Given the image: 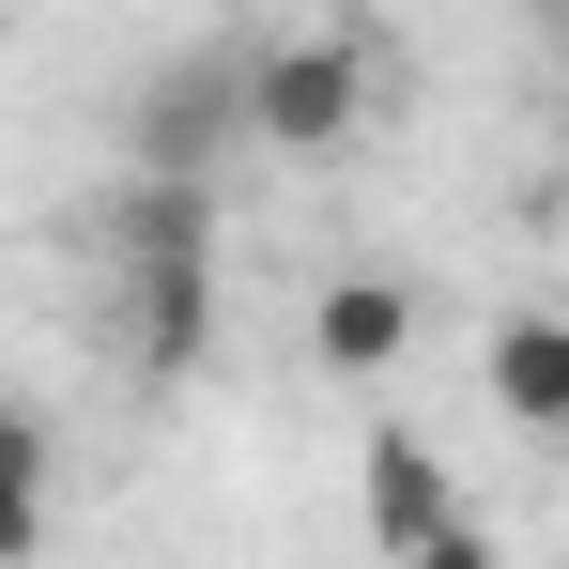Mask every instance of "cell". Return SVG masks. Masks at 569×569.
<instances>
[{
  "label": "cell",
  "instance_id": "cell-5",
  "mask_svg": "<svg viewBox=\"0 0 569 569\" xmlns=\"http://www.w3.org/2000/svg\"><path fill=\"white\" fill-rule=\"evenodd\" d=\"M93 247H108V278H139V262H216V186H108Z\"/></svg>",
  "mask_w": 569,
  "mask_h": 569
},
{
  "label": "cell",
  "instance_id": "cell-6",
  "mask_svg": "<svg viewBox=\"0 0 569 569\" xmlns=\"http://www.w3.org/2000/svg\"><path fill=\"white\" fill-rule=\"evenodd\" d=\"M477 385L523 416V431H569V308H508L477 339Z\"/></svg>",
  "mask_w": 569,
  "mask_h": 569
},
{
  "label": "cell",
  "instance_id": "cell-2",
  "mask_svg": "<svg viewBox=\"0 0 569 569\" xmlns=\"http://www.w3.org/2000/svg\"><path fill=\"white\" fill-rule=\"evenodd\" d=\"M355 123H370V47H355V31L247 47V139H278V154H339Z\"/></svg>",
  "mask_w": 569,
  "mask_h": 569
},
{
  "label": "cell",
  "instance_id": "cell-1",
  "mask_svg": "<svg viewBox=\"0 0 569 569\" xmlns=\"http://www.w3.org/2000/svg\"><path fill=\"white\" fill-rule=\"evenodd\" d=\"M231 139H247V62H231V47H186V62L139 93V123H123V186H216Z\"/></svg>",
  "mask_w": 569,
  "mask_h": 569
},
{
  "label": "cell",
  "instance_id": "cell-7",
  "mask_svg": "<svg viewBox=\"0 0 569 569\" xmlns=\"http://www.w3.org/2000/svg\"><path fill=\"white\" fill-rule=\"evenodd\" d=\"M400 339H416V292L400 278H323V308H308L323 370H400Z\"/></svg>",
  "mask_w": 569,
  "mask_h": 569
},
{
  "label": "cell",
  "instance_id": "cell-8",
  "mask_svg": "<svg viewBox=\"0 0 569 569\" xmlns=\"http://www.w3.org/2000/svg\"><path fill=\"white\" fill-rule=\"evenodd\" d=\"M47 416H31V400H0V569H31L47 555Z\"/></svg>",
  "mask_w": 569,
  "mask_h": 569
},
{
  "label": "cell",
  "instance_id": "cell-4",
  "mask_svg": "<svg viewBox=\"0 0 569 569\" xmlns=\"http://www.w3.org/2000/svg\"><path fill=\"white\" fill-rule=\"evenodd\" d=\"M355 508H370L385 555H416V539L462 523V477L431 462V431H370V447H355Z\"/></svg>",
  "mask_w": 569,
  "mask_h": 569
},
{
  "label": "cell",
  "instance_id": "cell-3",
  "mask_svg": "<svg viewBox=\"0 0 569 569\" xmlns=\"http://www.w3.org/2000/svg\"><path fill=\"white\" fill-rule=\"evenodd\" d=\"M200 339H216V262H139V278H108V355L139 385H186Z\"/></svg>",
  "mask_w": 569,
  "mask_h": 569
},
{
  "label": "cell",
  "instance_id": "cell-9",
  "mask_svg": "<svg viewBox=\"0 0 569 569\" xmlns=\"http://www.w3.org/2000/svg\"><path fill=\"white\" fill-rule=\"evenodd\" d=\"M400 569H492V523H477V508H462L447 539H416V555H400Z\"/></svg>",
  "mask_w": 569,
  "mask_h": 569
}]
</instances>
